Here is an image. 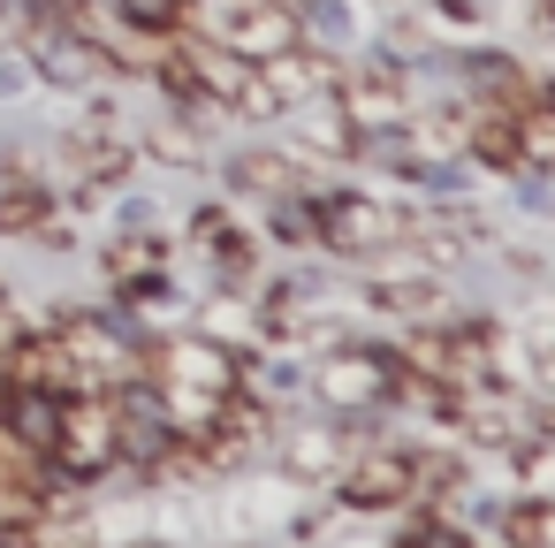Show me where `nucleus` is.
Instances as JSON below:
<instances>
[{
    "mask_svg": "<svg viewBox=\"0 0 555 548\" xmlns=\"http://www.w3.org/2000/svg\"><path fill=\"white\" fill-rule=\"evenodd\" d=\"M115 9L138 31H183V0H115Z\"/></svg>",
    "mask_w": 555,
    "mask_h": 548,
    "instance_id": "f8f14e48",
    "label": "nucleus"
},
{
    "mask_svg": "<svg viewBox=\"0 0 555 548\" xmlns=\"http://www.w3.org/2000/svg\"><path fill=\"white\" fill-rule=\"evenodd\" d=\"M343 115H350L358 130L403 123V85H396V69H358V77L343 85Z\"/></svg>",
    "mask_w": 555,
    "mask_h": 548,
    "instance_id": "6e6552de",
    "label": "nucleus"
},
{
    "mask_svg": "<svg viewBox=\"0 0 555 548\" xmlns=\"http://www.w3.org/2000/svg\"><path fill=\"white\" fill-rule=\"evenodd\" d=\"M350 426H274V457L297 472V480H335L350 464Z\"/></svg>",
    "mask_w": 555,
    "mask_h": 548,
    "instance_id": "423d86ee",
    "label": "nucleus"
},
{
    "mask_svg": "<svg viewBox=\"0 0 555 548\" xmlns=\"http://www.w3.org/2000/svg\"><path fill=\"white\" fill-rule=\"evenodd\" d=\"M54 464H62L69 480H100L107 464H122V457H115V404H107V388H77V396H62Z\"/></svg>",
    "mask_w": 555,
    "mask_h": 548,
    "instance_id": "7ed1b4c3",
    "label": "nucleus"
},
{
    "mask_svg": "<svg viewBox=\"0 0 555 548\" xmlns=\"http://www.w3.org/2000/svg\"><path fill=\"white\" fill-rule=\"evenodd\" d=\"M54 343H62L77 388H122V381L145 373V343L130 335L122 313H69V320L54 328Z\"/></svg>",
    "mask_w": 555,
    "mask_h": 548,
    "instance_id": "f257e3e1",
    "label": "nucleus"
},
{
    "mask_svg": "<svg viewBox=\"0 0 555 548\" xmlns=\"http://www.w3.org/2000/svg\"><path fill=\"white\" fill-rule=\"evenodd\" d=\"M327 487H343L350 510H403L418 495V449H350Z\"/></svg>",
    "mask_w": 555,
    "mask_h": 548,
    "instance_id": "20e7f679",
    "label": "nucleus"
},
{
    "mask_svg": "<svg viewBox=\"0 0 555 548\" xmlns=\"http://www.w3.org/2000/svg\"><path fill=\"white\" fill-rule=\"evenodd\" d=\"M305 31H297V9L289 0H259V9H236L229 16V54L244 62H267V54H289Z\"/></svg>",
    "mask_w": 555,
    "mask_h": 548,
    "instance_id": "0eeeda50",
    "label": "nucleus"
},
{
    "mask_svg": "<svg viewBox=\"0 0 555 548\" xmlns=\"http://www.w3.org/2000/svg\"><path fill=\"white\" fill-rule=\"evenodd\" d=\"M312 237L358 259V252H388L403 229H396V214H380L373 199H350V191H335V199H320V206H312Z\"/></svg>",
    "mask_w": 555,
    "mask_h": 548,
    "instance_id": "39448f33",
    "label": "nucleus"
},
{
    "mask_svg": "<svg viewBox=\"0 0 555 548\" xmlns=\"http://www.w3.org/2000/svg\"><path fill=\"white\" fill-rule=\"evenodd\" d=\"M494 533H502L509 548H555V495H532V502L494 510Z\"/></svg>",
    "mask_w": 555,
    "mask_h": 548,
    "instance_id": "9d476101",
    "label": "nucleus"
},
{
    "mask_svg": "<svg viewBox=\"0 0 555 548\" xmlns=\"http://www.w3.org/2000/svg\"><path fill=\"white\" fill-rule=\"evenodd\" d=\"M31 54H39V69H47L54 85H92V77H100V62H107L100 47H85V39H69V31H47Z\"/></svg>",
    "mask_w": 555,
    "mask_h": 548,
    "instance_id": "1a4fd4ad",
    "label": "nucleus"
},
{
    "mask_svg": "<svg viewBox=\"0 0 555 548\" xmlns=\"http://www.w3.org/2000/svg\"><path fill=\"white\" fill-rule=\"evenodd\" d=\"M153 153H168V161H198V138L176 130V123H160V130H153Z\"/></svg>",
    "mask_w": 555,
    "mask_h": 548,
    "instance_id": "ddd939ff",
    "label": "nucleus"
},
{
    "mask_svg": "<svg viewBox=\"0 0 555 548\" xmlns=\"http://www.w3.org/2000/svg\"><path fill=\"white\" fill-rule=\"evenodd\" d=\"M122 548H160V540H122Z\"/></svg>",
    "mask_w": 555,
    "mask_h": 548,
    "instance_id": "4468645a",
    "label": "nucleus"
},
{
    "mask_svg": "<svg viewBox=\"0 0 555 548\" xmlns=\"http://www.w3.org/2000/svg\"><path fill=\"white\" fill-rule=\"evenodd\" d=\"M305 388H312L320 411L365 419V411H380L388 388H396V351H358V343H343V351H327V358L305 373Z\"/></svg>",
    "mask_w": 555,
    "mask_h": 548,
    "instance_id": "f03ea898",
    "label": "nucleus"
},
{
    "mask_svg": "<svg viewBox=\"0 0 555 548\" xmlns=\"http://www.w3.org/2000/svg\"><path fill=\"white\" fill-rule=\"evenodd\" d=\"M289 183H297V168H289V161H274V153L236 161V191H267V199H282Z\"/></svg>",
    "mask_w": 555,
    "mask_h": 548,
    "instance_id": "9b49d317",
    "label": "nucleus"
}]
</instances>
